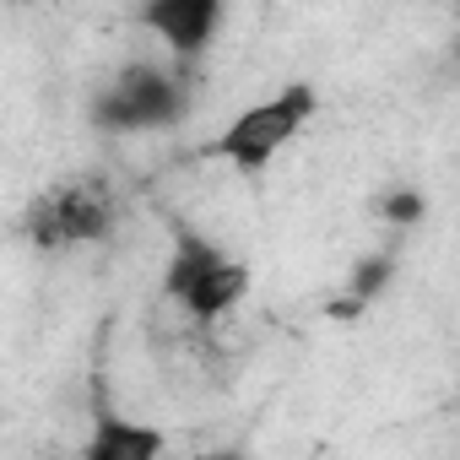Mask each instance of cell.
I'll list each match as a JSON object with an SVG mask.
<instances>
[{
  "label": "cell",
  "instance_id": "cell-1",
  "mask_svg": "<svg viewBox=\"0 0 460 460\" xmlns=\"http://www.w3.org/2000/svg\"><path fill=\"white\" fill-rule=\"evenodd\" d=\"M314 114H320V93H314L309 82H288V87H277L271 98L239 109L234 119H227V125L200 146V157L234 168V173H244V179H255V173H266V168L309 130Z\"/></svg>",
  "mask_w": 460,
  "mask_h": 460
},
{
  "label": "cell",
  "instance_id": "cell-2",
  "mask_svg": "<svg viewBox=\"0 0 460 460\" xmlns=\"http://www.w3.org/2000/svg\"><path fill=\"white\" fill-rule=\"evenodd\" d=\"M190 109V87L179 66H152L136 60L125 66L93 103V125L98 130H163L179 125Z\"/></svg>",
  "mask_w": 460,
  "mask_h": 460
},
{
  "label": "cell",
  "instance_id": "cell-3",
  "mask_svg": "<svg viewBox=\"0 0 460 460\" xmlns=\"http://www.w3.org/2000/svg\"><path fill=\"white\" fill-rule=\"evenodd\" d=\"M114 195L103 179H71L60 190H49L44 200H33L28 211V234L39 250H71V244H98L114 234Z\"/></svg>",
  "mask_w": 460,
  "mask_h": 460
},
{
  "label": "cell",
  "instance_id": "cell-4",
  "mask_svg": "<svg viewBox=\"0 0 460 460\" xmlns=\"http://www.w3.org/2000/svg\"><path fill=\"white\" fill-rule=\"evenodd\" d=\"M136 22L173 55V66H184L211 49V39L222 28V6L217 0H152V6H141Z\"/></svg>",
  "mask_w": 460,
  "mask_h": 460
},
{
  "label": "cell",
  "instance_id": "cell-5",
  "mask_svg": "<svg viewBox=\"0 0 460 460\" xmlns=\"http://www.w3.org/2000/svg\"><path fill=\"white\" fill-rule=\"evenodd\" d=\"M168 455V433L141 422V417H125L109 406V395L98 390L93 401V422H87V444L76 460H163Z\"/></svg>",
  "mask_w": 460,
  "mask_h": 460
},
{
  "label": "cell",
  "instance_id": "cell-6",
  "mask_svg": "<svg viewBox=\"0 0 460 460\" xmlns=\"http://www.w3.org/2000/svg\"><path fill=\"white\" fill-rule=\"evenodd\" d=\"M227 261H234V255H227L217 239H206L200 227L173 217V250H168V266H163V298L168 304H190Z\"/></svg>",
  "mask_w": 460,
  "mask_h": 460
},
{
  "label": "cell",
  "instance_id": "cell-7",
  "mask_svg": "<svg viewBox=\"0 0 460 460\" xmlns=\"http://www.w3.org/2000/svg\"><path fill=\"white\" fill-rule=\"evenodd\" d=\"M244 293H250V271H244L239 261H227V266H222V271H217V277L190 298V304H179V309H184L195 325H222L227 314L244 304Z\"/></svg>",
  "mask_w": 460,
  "mask_h": 460
},
{
  "label": "cell",
  "instance_id": "cell-8",
  "mask_svg": "<svg viewBox=\"0 0 460 460\" xmlns=\"http://www.w3.org/2000/svg\"><path fill=\"white\" fill-rule=\"evenodd\" d=\"M390 277H395V261H390V255H368V261H358V266H352V288L336 298V314H363V309L390 288Z\"/></svg>",
  "mask_w": 460,
  "mask_h": 460
},
{
  "label": "cell",
  "instance_id": "cell-9",
  "mask_svg": "<svg viewBox=\"0 0 460 460\" xmlns=\"http://www.w3.org/2000/svg\"><path fill=\"white\" fill-rule=\"evenodd\" d=\"M422 217H428V195H422V190H411V184L385 190V200H379V222H390V227H411V222H422Z\"/></svg>",
  "mask_w": 460,
  "mask_h": 460
},
{
  "label": "cell",
  "instance_id": "cell-10",
  "mask_svg": "<svg viewBox=\"0 0 460 460\" xmlns=\"http://www.w3.org/2000/svg\"><path fill=\"white\" fill-rule=\"evenodd\" d=\"M200 460H250L244 449H217V455H200Z\"/></svg>",
  "mask_w": 460,
  "mask_h": 460
}]
</instances>
